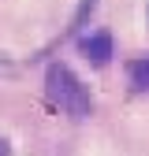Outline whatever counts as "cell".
Here are the masks:
<instances>
[{"label": "cell", "mask_w": 149, "mask_h": 156, "mask_svg": "<svg viewBox=\"0 0 149 156\" xmlns=\"http://www.w3.org/2000/svg\"><path fill=\"white\" fill-rule=\"evenodd\" d=\"M45 89H49V101L67 112L71 119H86V115L93 112V97L89 89L78 82V74H74L67 63H49L45 71Z\"/></svg>", "instance_id": "obj_1"}, {"label": "cell", "mask_w": 149, "mask_h": 156, "mask_svg": "<svg viewBox=\"0 0 149 156\" xmlns=\"http://www.w3.org/2000/svg\"><path fill=\"white\" fill-rule=\"evenodd\" d=\"M78 48L86 52V60L93 67H104L112 60V34L101 30V34H89V37H78Z\"/></svg>", "instance_id": "obj_2"}, {"label": "cell", "mask_w": 149, "mask_h": 156, "mask_svg": "<svg viewBox=\"0 0 149 156\" xmlns=\"http://www.w3.org/2000/svg\"><path fill=\"white\" fill-rule=\"evenodd\" d=\"M127 78H130V86H134L138 93H145V89H149V56L130 60V63H127Z\"/></svg>", "instance_id": "obj_3"}, {"label": "cell", "mask_w": 149, "mask_h": 156, "mask_svg": "<svg viewBox=\"0 0 149 156\" xmlns=\"http://www.w3.org/2000/svg\"><path fill=\"white\" fill-rule=\"evenodd\" d=\"M93 4H97V0H82V4H78V15H74V26H71V30H78L86 19L93 15Z\"/></svg>", "instance_id": "obj_4"}, {"label": "cell", "mask_w": 149, "mask_h": 156, "mask_svg": "<svg viewBox=\"0 0 149 156\" xmlns=\"http://www.w3.org/2000/svg\"><path fill=\"white\" fill-rule=\"evenodd\" d=\"M0 156H11V145H8L4 138H0Z\"/></svg>", "instance_id": "obj_5"}]
</instances>
